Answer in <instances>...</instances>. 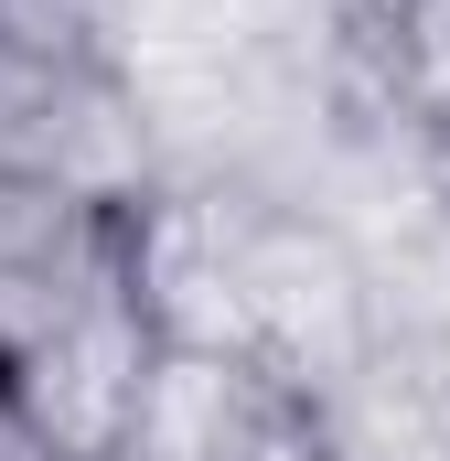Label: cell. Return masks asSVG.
Listing matches in <instances>:
<instances>
[{"label": "cell", "mask_w": 450, "mask_h": 461, "mask_svg": "<svg viewBox=\"0 0 450 461\" xmlns=\"http://www.w3.org/2000/svg\"><path fill=\"white\" fill-rule=\"evenodd\" d=\"M343 22H354V32H386V22H397V11H408V0H333Z\"/></svg>", "instance_id": "3957f363"}, {"label": "cell", "mask_w": 450, "mask_h": 461, "mask_svg": "<svg viewBox=\"0 0 450 461\" xmlns=\"http://www.w3.org/2000/svg\"><path fill=\"white\" fill-rule=\"evenodd\" d=\"M108 461H343L333 397L225 344H150Z\"/></svg>", "instance_id": "6da1fadb"}, {"label": "cell", "mask_w": 450, "mask_h": 461, "mask_svg": "<svg viewBox=\"0 0 450 461\" xmlns=\"http://www.w3.org/2000/svg\"><path fill=\"white\" fill-rule=\"evenodd\" d=\"M364 43H375V65H386V97L450 150V0H408V11H397L386 32H364Z\"/></svg>", "instance_id": "7a4b0ae2"}]
</instances>
